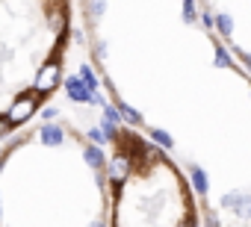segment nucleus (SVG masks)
Here are the masks:
<instances>
[{"mask_svg":"<svg viewBox=\"0 0 251 227\" xmlns=\"http://www.w3.org/2000/svg\"><path fill=\"white\" fill-rule=\"evenodd\" d=\"M80 145L59 121H42L0 151V227H106L89 206L103 174L80 183L71 154Z\"/></svg>","mask_w":251,"mask_h":227,"instance_id":"1","label":"nucleus"},{"mask_svg":"<svg viewBox=\"0 0 251 227\" xmlns=\"http://www.w3.org/2000/svg\"><path fill=\"white\" fill-rule=\"evenodd\" d=\"M65 0H0V139L24 127L62 80Z\"/></svg>","mask_w":251,"mask_h":227,"instance_id":"2","label":"nucleus"},{"mask_svg":"<svg viewBox=\"0 0 251 227\" xmlns=\"http://www.w3.org/2000/svg\"><path fill=\"white\" fill-rule=\"evenodd\" d=\"M225 204H227L233 212H239L242 218H248V215H251V198H248V195H227V198H225Z\"/></svg>","mask_w":251,"mask_h":227,"instance_id":"3","label":"nucleus"},{"mask_svg":"<svg viewBox=\"0 0 251 227\" xmlns=\"http://www.w3.org/2000/svg\"><path fill=\"white\" fill-rule=\"evenodd\" d=\"M68 94H71L74 100H89V91L83 89L80 80H71V83H68Z\"/></svg>","mask_w":251,"mask_h":227,"instance_id":"4","label":"nucleus"},{"mask_svg":"<svg viewBox=\"0 0 251 227\" xmlns=\"http://www.w3.org/2000/svg\"><path fill=\"white\" fill-rule=\"evenodd\" d=\"M192 183H195V189L204 195L207 192V177H204V171L198 168V165H192Z\"/></svg>","mask_w":251,"mask_h":227,"instance_id":"5","label":"nucleus"},{"mask_svg":"<svg viewBox=\"0 0 251 227\" xmlns=\"http://www.w3.org/2000/svg\"><path fill=\"white\" fill-rule=\"evenodd\" d=\"M216 65H219V68H227V65H230V59H227V53H225L222 47H216Z\"/></svg>","mask_w":251,"mask_h":227,"instance_id":"6","label":"nucleus"},{"mask_svg":"<svg viewBox=\"0 0 251 227\" xmlns=\"http://www.w3.org/2000/svg\"><path fill=\"white\" fill-rule=\"evenodd\" d=\"M219 27H222L225 33H230V30H233V24H230V18H227V15H219Z\"/></svg>","mask_w":251,"mask_h":227,"instance_id":"7","label":"nucleus"},{"mask_svg":"<svg viewBox=\"0 0 251 227\" xmlns=\"http://www.w3.org/2000/svg\"><path fill=\"white\" fill-rule=\"evenodd\" d=\"M154 139H157V142H160V145H166V148H169V145H172V139H169V136H166V133H163V130H154Z\"/></svg>","mask_w":251,"mask_h":227,"instance_id":"8","label":"nucleus"},{"mask_svg":"<svg viewBox=\"0 0 251 227\" xmlns=\"http://www.w3.org/2000/svg\"><path fill=\"white\" fill-rule=\"evenodd\" d=\"M207 227H219V218L213 212H207Z\"/></svg>","mask_w":251,"mask_h":227,"instance_id":"9","label":"nucleus"},{"mask_svg":"<svg viewBox=\"0 0 251 227\" xmlns=\"http://www.w3.org/2000/svg\"><path fill=\"white\" fill-rule=\"evenodd\" d=\"M242 59H245V65H248V68H251V53H245V56H242Z\"/></svg>","mask_w":251,"mask_h":227,"instance_id":"10","label":"nucleus"}]
</instances>
